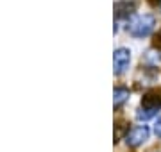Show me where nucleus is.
<instances>
[{
	"label": "nucleus",
	"mask_w": 161,
	"mask_h": 152,
	"mask_svg": "<svg viewBox=\"0 0 161 152\" xmlns=\"http://www.w3.org/2000/svg\"><path fill=\"white\" fill-rule=\"evenodd\" d=\"M154 25H156V18L152 14H140V16L132 18L129 22L127 30L134 38H145L154 30Z\"/></svg>",
	"instance_id": "obj_1"
},
{
	"label": "nucleus",
	"mask_w": 161,
	"mask_h": 152,
	"mask_svg": "<svg viewBox=\"0 0 161 152\" xmlns=\"http://www.w3.org/2000/svg\"><path fill=\"white\" fill-rule=\"evenodd\" d=\"M159 107H161V93L159 91H149L142 99V107L136 113V118L138 120H149L159 111Z\"/></svg>",
	"instance_id": "obj_2"
},
{
	"label": "nucleus",
	"mask_w": 161,
	"mask_h": 152,
	"mask_svg": "<svg viewBox=\"0 0 161 152\" xmlns=\"http://www.w3.org/2000/svg\"><path fill=\"white\" fill-rule=\"evenodd\" d=\"M129 63H131V52L127 48H116L113 54V70L116 75L124 73L129 68Z\"/></svg>",
	"instance_id": "obj_3"
},
{
	"label": "nucleus",
	"mask_w": 161,
	"mask_h": 152,
	"mask_svg": "<svg viewBox=\"0 0 161 152\" xmlns=\"http://www.w3.org/2000/svg\"><path fill=\"white\" fill-rule=\"evenodd\" d=\"M149 134L150 131L147 125H140V127H134L132 131H129L125 136V141L129 147H138L142 145V143H145V141L149 140Z\"/></svg>",
	"instance_id": "obj_4"
},
{
	"label": "nucleus",
	"mask_w": 161,
	"mask_h": 152,
	"mask_svg": "<svg viewBox=\"0 0 161 152\" xmlns=\"http://www.w3.org/2000/svg\"><path fill=\"white\" fill-rule=\"evenodd\" d=\"M136 9V4L134 2H129V0H122V2H116L115 4V14L116 18H129Z\"/></svg>",
	"instance_id": "obj_5"
},
{
	"label": "nucleus",
	"mask_w": 161,
	"mask_h": 152,
	"mask_svg": "<svg viewBox=\"0 0 161 152\" xmlns=\"http://www.w3.org/2000/svg\"><path fill=\"white\" fill-rule=\"evenodd\" d=\"M127 99H129V90H125V88H115V93H113V102H115V107L122 106Z\"/></svg>",
	"instance_id": "obj_6"
},
{
	"label": "nucleus",
	"mask_w": 161,
	"mask_h": 152,
	"mask_svg": "<svg viewBox=\"0 0 161 152\" xmlns=\"http://www.w3.org/2000/svg\"><path fill=\"white\" fill-rule=\"evenodd\" d=\"M125 129H127V123H125V122H118V123H116V133H115V138H116V140H118V138L124 134V131H125ZM116 140H115V141H116Z\"/></svg>",
	"instance_id": "obj_7"
},
{
	"label": "nucleus",
	"mask_w": 161,
	"mask_h": 152,
	"mask_svg": "<svg viewBox=\"0 0 161 152\" xmlns=\"http://www.w3.org/2000/svg\"><path fill=\"white\" fill-rule=\"evenodd\" d=\"M154 133H156V136L161 138V118H158V122L154 123Z\"/></svg>",
	"instance_id": "obj_8"
},
{
	"label": "nucleus",
	"mask_w": 161,
	"mask_h": 152,
	"mask_svg": "<svg viewBox=\"0 0 161 152\" xmlns=\"http://www.w3.org/2000/svg\"><path fill=\"white\" fill-rule=\"evenodd\" d=\"M154 47H161V29L158 30V34L154 36Z\"/></svg>",
	"instance_id": "obj_9"
},
{
	"label": "nucleus",
	"mask_w": 161,
	"mask_h": 152,
	"mask_svg": "<svg viewBox=\"0 0 161 152\" xmlns=\"http://www.w3.org/2000/svg\"><path fill=\"white\" fill-rule=\"evenodd\" d=\"M159 9H161V0H159Z\"/></svg>",
	"instance_id": "obj_10"
}]
</instances>
